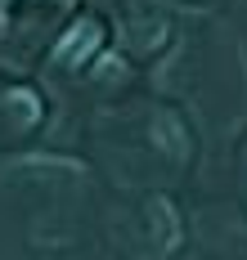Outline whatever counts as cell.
Wrapping results in <instances>:
<instances>
[{
    "instance_id": "cell-1",
    "label": "cell",
    "mask_w": 247,
    "mask_h": 260,
    "mask_svg": "<svg viewBox=\"0 0 247 260\" xmlns=\"http://www.w3.org/2000/svg\"><path fill=\"white\" fill-rule=\"evenodd\" d=\"M99 41H104V31H99V23H95V18L77 23L68 36H63V45H58V63H63V68H77L85 54L99 50Z\"/></svg>"
}]
</instances>
